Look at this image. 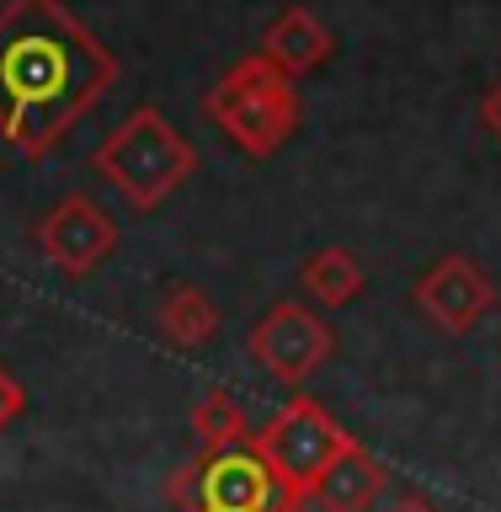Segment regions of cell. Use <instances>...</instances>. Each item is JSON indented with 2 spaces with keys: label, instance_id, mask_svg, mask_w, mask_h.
Listing matches in <instances>:
<instances>
[{
  "label": "cell",
  "instance_id": "cell-1",
  "mask_svg": "<svg viewBox=\"0 0 501 512\" xmlns=\"http://www.w3.org/2000/svg\"><path fill=\"white\" fill-rule=\"evenodd\" d=\"M118 86V59L64 0L0 6V139L27 160L59 139Z\"/></svg>",
  "mask_w": 501,
  "mask_h": 512
},
{
  "label": "cell",
  "instance_id": "cell-2",
  "mask_svg": "<svg viewBox=\"0 0 501 512\" xmlns=\"http://www.w3.org/2000/svg\"><path fill=\"white\" fill-rule=\"evenodd\" d=\"M91 166L128 208L150 214V208H160L176 187H187V176L198 171V150L182 139V128H176L160 107H134L102 144H96Z\"/></svg>",
  "mask_w": 501,
  "mask_h": 512
},
{
  "label": "cell",
  "instance_id": "cell-3",
  "mask_svg": "<svg viewBox=\"0 0 501 512\" xmlns=\"http://www.w3.org/2000/svg\"><path fill=\"white\" fill-rule=\"evenodd\" d=\"M203 118H214L235 150H246L251 160H267L299 128V86L267 54H246L203 96Z\"/></svg>",
  "mask_w": 501,
  "mask_h": 512
},
{
  "label": "cell",
  "instance_id": "cell-4",
  "mask_svg": "<svg viewBox=\"0 0 501 512\" xmlns=\"http://www.w3.org/2000/svg\"><path fill=\"white\" fill-rule=\"evenodd\" d=\"M166 496L176 512H304V491L288 486L256 443L198 454L171 475Z\"/></svg>",
  "mask_w": 501,
  "mask_h": 512
},
{
  "label": "cell",
  "instance_id": "cell-5",
  "mask_svg": "<svg viewBox=\"0 0 501 512\" xmlns=\"http://www.w3.org/2000/svg\"><path fill=\"white\" fill-rule=\"evenodd\" d=\"M251 443L262 448V459L288 480V486L310 491V480L352 443V432L336 427V416L320 406L315 395H294V400H283L262 427H256Z\"/></svg>",
  "mask_w": 501,
  "mask_h": 512
},
{
  "label": "cell",
  "instance_id": "cell-6",
  "mask_svg": "<svg viewBox=\"0 0 501 512\" xmlns=\"http://www.w3.org/2000/svg\"><path fill=\"white\" fill-rule=\"evenodd\" d=\"M246 347H251V358L262 363L278 384H304L320 363L331 358L336 336H331V326L315 310L283 299V304H272V310L251 326Z\"/></svg>",
  "mask_w": 501,
  "mask_h": 512
},
{
  "label": "cell",
  "instance_id": "cell-7",
  "mask_svg": "<svg viewBox=\"0 0 501 512\" xmlns=\"http://www.w3.org/2000/svg\"><path fill=\"white\" fill-rule=\"evenodd\" d=\"M38 251L48 256V267L64 278H91L96 267L118 251V224L102 203L91 198H59L48 214L38 219Z\"/></svg>",
  "mask_w": 501,
  "mask_h": 512
},
{
  "label": "cell",
  "instance_id": "cell-8",
  "mask_svg": "<svg viewBox=\"0 0 501 512\" xmlns=\"http://www.w3.org/2000/svg\"><path fill=\"white\" fill-rule=\"evenodd\" d=\"M411 299L422 304V315L438 331L464 336V331H475L480 320L496 310V283H491V272L480 267L475 256L448 251V256H438V262L422 272V278H416Z\"/></svg>",
  "mask_w": 501,
  "mask_h": 512
},
{
  "label": "cell",
  "instance_id": "cell-9",
  "mask_svg": "<svg viewBox=\"0 0 501 512\" xmlns=\"http://www.w3.org/2000/svg\"><path fill=\"white\" fill-rule=\"evenodd\" d=\"M384 464L368 454V448L352 438L342 454H336L326 470H320L310 480V491H304V502H315L320 512H368L379 502V491H384Z\"/></svg>",
  "mask_w": 501,
  "mask_h": 512
},
{
  "label": "cell",
  "instance_id": "cell-10",
  "mask_svg": "<svg viewBox=\"0 0 501 512\" xmlns=\"http://www.w3.org/2000/svg\"><path fill=\"white\" fill-rule=\"evenodd\" d=\"M331 48H336L331 27L320 22L310 6H288L278 22L262 32V48H256V54H267L283 75H294V80H299V75L320 70V64L331 59Z\"/></svg>",
  "mask_w": 501,
  "mask_h": 512
},
{
  "label": "cell",
  "instance_id": "cell-11",
  "mask_svg": "<svg viewBox=\"0 0 501 512\" xmlns=\"http://www.w3.org/2000/svg\"><path fill=\"white\" fill-rule=\"evenodd\" d=\"M155 320H160V331H166V342H171V347H182V352L208 347V342L219 336V326H224L219 304L208 299L198 283H171L166 294H160Z\"/></svg>",
  "mask_w": 501,
  "mask_h": 512
},
{
  "label": "cell",
  "instance_id": "cell-12",
  "mask_svg": "<svg viewBox=\"0 0 501 512\" xmlns=\"http://www.w3.org/2000/svg\"><path fill=\"white\" fill-rule=\"evenodd\" d=\"M192 443H198V454H224V448L251 443V422L230 390H208L192 406Z\"/></svg>",
  "mask_w": 501,
  "mask_h": 512
},
{
  "label": "cell",
  "instance_id": "cell-13",
  "mask_svg": "<svg viewBox=\"0 0 501 512\" xmlns=\"http://www.w3.org/2000/svg\"><path fill=\"white\" fill-rule=\"evenodd\" d=\"M304 288L320 299V304H331V310H342V304H352L363 294V283H368V272L363 262L352 256L347 246H326V251H315L310 262H304Z\"/></svg>",
  "mask_w": 501,
  "mask_h": 512
},
{
  "label": "cell",
  "instance_id": "cell-14",
  "mask_svg": "<svg viewBox=\"0 0 501 512\" xmlns=\"http://www.w3.org/2000/svg\"><path fill=\"white\" fill-rule=\"evenodd\" d=\"M22 411H27V384L16 379L6 363H0V432H6Z\"/></svg>",
  "mask_w": 501,
  "mask_h": 512
},
{
  "label": "cell",
  "instance_id": "cell-15",
  "mask_svg": "<svg viewBox=\"0 0 501 512\" xmlns=\"http://www.w3.org/2000/svg\"><path fill=\"white\" fill-rule=\"evenodd\" d=\"M480 128H486L491 139H501V80L486 86V96H480Z\"/></svg>",
  "mask_w": 501,
  "mask_h": 512
},
{
  "label": "cell",
  "instance_id": "cell-16",
  "mask_svg": "<svg viewBox=\"0 0 501 512\" xmlns=\"http://www.w3.org/2000/svg\"><path fill=\"white\" fill-rule=\"evenodd\" d=\"M390 512H438V502H427V496H416V491H406V496H400V502H395Z\"/></svg>",
  "mask_w": 501,
  "mask_h": 512
}]
</instances>
